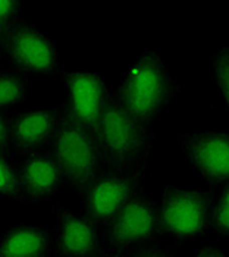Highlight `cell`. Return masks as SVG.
<instances>
[{"label":"cell","instance_id":"20","mask_svg":"<svg viewBox=\"0 0 229 257\" xmlns=\"http://www.w3.org/2000/svg\"><path fill=\"white\" fill-rule=\"evenodd\" d=\"M0 156L14 158V130L11 112L0 110Z\"/></svg>","mask_w":229,"mask_h":257},{"label":"cell","instance_id":"5","mask_svg":"<svg viewBox=\"0 0 229 257\" xmlns=\"http://www.w3.org/2000/svg\"><path fill=\"white\" fill-rule=\"evenodd\" d=\"M0 58L33 78L59 77L62 72L56 44L36 22L25 18L0 36Z\"/></svg>","mask_w":229,"mask_h":257},{"label":"cell","instance_id":"4","mask_svg":"<svg viewBox=\"0 0 229 257\" xmlns=\"http://www.w3.org/2000/svg\"><path fill=\"white\" fill-rule=\"evenodd\" d=\"M160 222L163 235L175 242L206 238L213 231L211 191L166 185L160 197Z\"/></svg>","mask_w":229,"mask_h":257},{"label":"cell","instance_id":"19","mask_svg":"<svg viewBox=\"0 0 229 257\" xmlns=\"http://www.w3.org/2000/svg\"><path fill=\"white\" fill-rule=\"evenodd\" d=\"M179 242L165 244L162 241L152 242L134 250L130 257H181L178 253Z\"/></svg>","mask_w":229,"mask_h":257},{"label":"cell","instance_id":"10","mask_svg":"<svg viewBox=\"0 0 229 257\" xmlns=\"http://www.w3.org/2000/svg\"><path fill=\"white\" fill-rule=\"evenodd\" d=\"M66 85L65 104L82 125L97 136L110 90L101 74L93 71H63L59 77Z\"/></svg>","mask_w":229,"mask_h":257},{"label":"cell","instance_id":"3","mask_svg":"<svg viewBox=\"0 0 229 257\" xmlns=\"http://www.w3.org/2000/svg\"><path fill=\"white\" fill-rule=\"evenodd\" d=\"M59 106L60 119L49 150L62 171L65 188L82 196L104 172L101 150L97 136L72 115L65 101Z\"/></svg>","mask_w":229,"mask_h":257},{"label":"cell","instance_id":"16","mask_svg":"<svg viewBox=\"0 0 229 257\" xmlns=\"http://www.w3.org/2000/svg\"><path fill=\"white\" fill-rule=\"evenodd\" d=\"M0 196L24 204L21 178L14 158L0 156Z\"/></svg>","mask_w":229,"mask_h":257},{"label":"cell","instance_id":"17","mask_svg":"<svg viewBox=\"0 0 229 257\" xmlns=\"http://www.w3.org/2000/svg\"><path fill=\"white\" fill-rule=\"evenodd\" d=\"M211 68L214 72L216 87L229 115V47L217 49L211 53Z\"/></svg>","mask_w":229,"mask_h":257},{"label":"cell","instance_id":"23","mask_svg":"<svg viewBox=\"0 0 229 257\" xmlns=\"http://www.w3.org/2000/svg\"><path fill=\"white\" fill-rule=\"evenodd\" d=\"M49 257H60V256H57L56 253H55V254H52V256H49Z\"/></svg>","mask_w":229,"mask_h":257},{"label":"cell","instance_id":"11","mask_svg":"<svg viewBox=\"0 0 229 257\" xmlns=\"http://www.w3.org/2000/svg\"><path fill=\"white\" fill-rule=\"evenodd\" d=\"M24 204H40L52 201L65 188L63 175L56 159L49 149L15 156Z\"/></svg>","mask_w":229,"mask_h":257},{"label":"cell","instance_id":"18","mask_svg":"<svg viewBox=\"0 0 229 257\" xmlns=\"http://www.w3.org/2000/svg\"><path fill=\"white\" fill-rule=\"evenodd\" d=\"M24 3L19 0H2L0 2V36L14 28L21 18Z\"/></svg>","mask_w":229,"mask_h":257},{"label":"cell","instance_id":"14","mask_svg":"<svg viewBox=\"0 0 229 257\" xmlns=\"http://www.w3.org/2000/svg\"><path fill=\"white\" fill-rule=\"evenodd\" d=\"M33 77L14 66H0V110L9 112L12 107L24 104L34 85Z\"/></svg>","mask_w":229,"mask_h":257},{"label":"cell","instance_id":"6","mask_svg":"<svg viewBox=\"0 0 229 257\" xmlns=\"http://www.w3.org/2000/svg\"><path fill=\"white\" fill-rule=\"evenodd\" d=\"M163 237L159 203L146 190H140L104 231L107 248L122 251H134Z\"/></svg>","mask_w":229,"mask_h":257},{"label":"cell","instance_id":"2","mask_svg":"<svg viewBox=\"0 0 229 257\" xmlns=\"http://www.w3.org/2000/svg\"><path fill=\"white\" fill-rule=\"evenodd\" d=\"M114 90L133 116L153 126L182 85L168 71L163 53L153 50L137 56Z\"/></svg>","mask_w":229,"mask_h":257},{"label":"cell","instance_id":"15","mask_svg":"<svg viewBox=\"0 0 229 257\" xmlns=\"http://www.w3.org/2000/svg\"><path fill=\"white\" fill-rule=\"evenodd\" d=\"M211 191V207H213V231L219 238L229 239V184Z\"/></svg>","mask_w":229,"mask_h":257},{"label":"cell","instance_id":"9","mask_svg":"<svg viewBox=\"0 0 229 257\" xmlns=\"http://www.w3.org/2000/svg\"><path fill=\"white\" fill-rule=\"evenodd\" d=\"M55 216V253L60 257H101L107 250L104 232L84 213H76L62 203H52Z\"/></svg>","mask_w":229,"mask_h":257},{"label":"cell","instance_id":"1","mask_svg":"<svg viewBox=\"0 0 229 257\" xmlns=\"http://www.w3.org/2000/svg\"><path fill=\"white\" fill-rule=\"evenodd\" d=\"M104 171L134 174L144 171L152 155L154 128L133 116L110 90L97 130Z\"/></svg>","mask_w":229,"mask_h":257},{"label":"cell","instance_id":"21","mask_svg":"<svg viewBox=\"0 0 229 257\" xmlns=\"http://www.w3.org/2000/svg\"><path fill=\"white\" fill-rule=\"evenodd\" d=\"M191 257H229V254L217 245H201Z\"/></svg>","mask_w":229,"mask_h":257},{"label":"cell","instance_id":"8","mask_svg":"<svg viewBox=\"0 0 229 257\" xmlns=\"http://www.w3.org/2000/svg\"><path fill=\"white\" fill-rule=\"evenodd\" d=\"M176 141L210 188L229 184V131L181 133Z\"/></svg>","mask_w":229,"mask_h":257},{"label":"cell","instance_id":"12","mask_svg":"<svg viewBox=\"0 0 229 257\" xmlns=\"http://www.w3.org/2000/svg\"><path fill=\"white\" fill-rule=\"evenodd\" d=\"M60 119V106L33 109L12 115L14 158L50 147Z\"/></svg>","mask_w":229,"mask_h":257},{"label":"cell","instance_id":"7","mask_svg":"<svg viewBox=\"0 0 229 257\" xmlns=\"http://www.w3.org/2000/svg\"><path fill=\"white\" fill-rule=\"evenodd\" d=\"M146 169L134 174H118L104 171L82 197V213L104 232L119 212L143 190Z\"/></svg>","mask_w":229,"mask_h":257},{"label":"cell","instance_id":"22","mask_svg":"<svg viewBox=\"0 0 229 257\" xmlns=\"http://www.w3.org/2000/svg\"><path fill=\"white\" fill-rule=\"evenodd\" d=\"M131 253L133 251H122V250H110V248H107L101 257H130Z\"/></svg>","mask_w":229,"mask_h":257},{"label":"cell","instance_id":"13","mask_svg":"<svg viewBox=\"0 0 229 257\" xmlns=\"http://www.w3.org/2000/svg\"><path fill=\"white\" fill-rule=\"evenodd\" d=\"M55 254L53 226L14 225L0 235V257H49Z\"/></svg>","mask_w":229,"mask_h":257}]
</instances>
